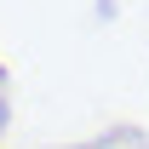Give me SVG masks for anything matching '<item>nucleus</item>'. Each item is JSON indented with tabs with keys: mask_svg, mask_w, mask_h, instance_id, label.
Here are the masks:
<instances>
[{
	"mask_svg": "<svg viewBox=\"0 0 149 149\" xmlns=\"http://www.w3.org/2000/svg\"><path fill=\"white\" fill-rule=\"evenodd\" d=\"M0 120H6V103H0Z\"/></svg>",
	"mask_w": 149,
	"mask_h": 149,
	"instance_id": "obj_1",
	"label": "nucleus"
}]
</instances>
